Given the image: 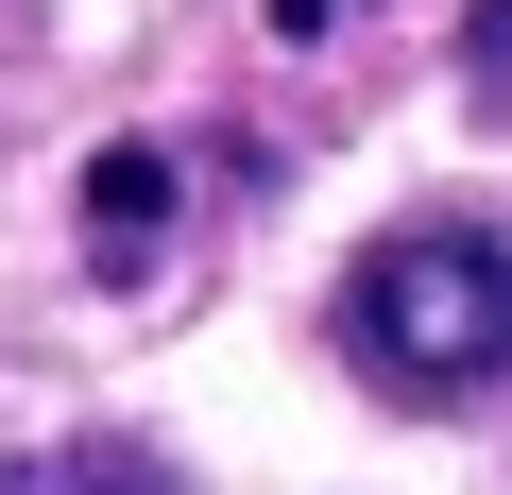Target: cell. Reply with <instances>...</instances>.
<instances>
[{
    "label": "cell",
    "instance_id": "obj_1",
    "mask_svg": "<svg viewBox=\"0 0 512 495\" xmlns=\"http://www.w3.org/2000/svg\"><path fill=\"white\" fill-rule=\"evenodd\" d=\"M342 359L410 410H461L512 376V239L495 222H393L342 274Z\"/></svg>",
    "mask_w": 512,
    "mask_h": 495
},
{
    "label": "cell",
    "instance_id": "obj_5",
    "mask_svg": "<svg viewBox=\"0 0 512 495\" xmlns=\"http://www.w3.org/2000/svg\"><path fill=\"white\" fill-rule=\"evenodd\" d=\"M325 18H342V0H274V35H325Z\"/></svg>",
    "mask_w": 512,
    "mask_h": 495
},
{
    "label": "cell",
    "instance_id": "obj_3",
    "mask_svg": "<svg viewBox=\"0 0 512 495\" xmlns=\"http://www.w3.org/2000/svg\"><path fill=\"white\" fill-rule=\"evenodd\" d=\"M0 495H171L154 444H52V461H0Z\"/></svg>",
    "mask_w": 512,
    "mask_h": 495
},
{
    "label": "cell",
    "instance_id": "obj_4",
    "mask_svg": "<svg viewBox=\"0 0 512 495\" xmlns=\"http://www.w3.org/2000/svg\"><path fill=\"white\" fill-rule=\"evenodd\" d=\"M461 86L512 120V0H478V18H461Z\"/></svg>",
    "mask_w": 512,
    "mask_h": 495
},
{
    "label": "cell",
    "instance_id": "obj_2",
    "mask_svg": "<svg viewBox=\"0 0 512 495\" xmlns=\"http://www.w3.org/2000/svg\"><path fill=\"white\" fill-rule=\"evenodd\" d=\"M154 239H171V154H154V137L86 154V257H103V274H137Z\"/></svg>",
    "mask_w": 512,
    "mask_h": 495
}]
</instances>
